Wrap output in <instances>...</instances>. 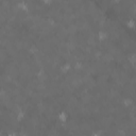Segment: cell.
I'll return each instance as SVG.
<instances>
[{"label": "cell", "instance_id": "5", "mask_svg": "<svg viewBox=\"0 0 136 136\" xmlns=\"http://www.w3.org/2000/svg\"><path fill=\"white\" fill-rule=\"evenodd\" d=\"M129 61H130V63H132L133 65H136V54H133V55L130 56Z\"/></svg>", "mask_w": 136, "mask_h": 136}, {"label": "cell", "instance_id": "1", "mask_svg": "<svg viewBox=\"0 0 136 136\" xmlns=\"http://www.w3.org/2000/svg\"><path fill=\"white\" fill-rule=\"evenodd\" d=\"M17 8L20 9L21 11H27L28 10V4L25 1H20V2L17 3Z\"/></svg>", "mask_w": 136, "mask_h": 136}, {"label": "cell", "instance_id": "3", "mask_svg": "<svg viewBox=\"0 0 136 136\" xmlns=\"http://www.w3.org/2000/svg\"><path fill=\"white\" fill-rule=\"evenodd\" d=\"M98 35H99V39H100V40H104L106 37H108V34H106L105 32H102V31L99 32Z\"/></svg>", "mask_w": 136, "mask_h": 136}, {"label": "cell", "instance_id": "4", "mask_svg": "<svg viewBox=\"0 0 136 136\" xmlns=\"http://www.w3.org/2000/svg\"><path fill=\"white\" fill-rule=\"evenodd\" d=\"M23 117H25V113H23L22 111H18V112H17V119L21 120V119H23Z\"/></svg>", "mask_w": 136, "mask_h": 136}, {"label": "cell", "instance_id": "2", "mask_svg": "<svg viewBox=\"0 0 136 136\" xmlns=\"http://www.w3.org/2000/svg\"><path fill=\"white\" fill-rule=\"evenodd\" d=\"M58 119H60L61 121H66L67 120V115H66V113L65 112H62V113H60L58 114Z\"/></svg>", "mask_w": 136, "mask_h": 136}, {"label": "cell", "instance_id": "6", "mask_svg": "<svg viewBox=\"0 0 136 136\" xmlns=\"http://www.w3.org/2000/svg\"><path fill=\"white\" fill-rule=\"evenodd\" d=\"M127 25H128V27H129V28L133 29V28L135 27V21H134V20H132V19H130V20H128V21H127Z\"/></svg>", "mask_w": 136, "mask_h": 136}, {"label": "cell", "instance_id": "8", "mask_svg": "<svg viewBox=\"0 0 136 136\" xmlns=\"http://www.w3.org/2000/svg\"><path fill=\"white\" fill-rule=\"evenodd\" d=\"M51 1H52V0H43V2H44V3H47V4L51 3Z\"/></svg>", "mask_w": 136, "mask_h": 136}, {"label": "cell", "instance_id": "7", "mask_svg": "<svg viewBox=\"0 0 136 136\" xmlns=\"http://www.w3.org/2000/svg\"><path fill=\"white\" fill-rule=\"evenodd\" d=\"M69 68H70V66L67 64V65H64V66H62L61 70H62V72H67L68 70H69Z\"/></svg>", "mask_w": 136, "mask_h": 136}]
</instances>
